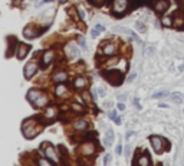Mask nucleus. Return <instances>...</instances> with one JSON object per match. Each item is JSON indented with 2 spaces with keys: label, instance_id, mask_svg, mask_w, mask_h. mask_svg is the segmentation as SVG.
Here are the masks:
<instances>
[{
  "label": "nucleus",
  "instance_id": "1",
  "mask_svg": "<svg viewBox=\"0 0 184 166\" xmlns=\"http://www.w3.org/2000/svg\"><path fill=\"white\" fill-rule=\"evenodd\" d=\"M43 123L40 121V117H30L22 123V133L24 139H35L42 130H43Z\"/></svg>",
  "mask_w": 184,
  "mask_h": 166
},
{
  "label": "nucleus",
  "instance_id": "2",
  "mask_svg": "<svg viewBox=\"0 0 184 166\" xmlns=\"http://www.w3.org/2000/svg\"><path fill=\"white\" fill-rule=\"evenodd\" d=\"M150 143L151 147L155 153H162L164 150H170V143L165 142V139H162L161 136H150Z\"/></svg>",
  "mask_w": 184,
  "mask_h": 166
},
{
  "label": "nucleus",
  "instance_id": "3",
  "mask_svg": "<svg viewBox=\"0 0 184 166\" xmlns=\"http://www.w3.org/2000/svg\"><path fill=\"white\" fill-rule=\"evenodd\" d=\"M128 7H130V0H112V6H111V12L115 16H122L127 13Z\"/></svg>",
  "mask_w": 184,
  "mask_h": 166
},
{
  "label": "nucleus",
  "instance_id": "4",
  "mask_svg": "<svg viewBox=\"0 0 184 166\" xmlns=\"http://www.w3.org/2000/svg\"><path fill=\"white\" fill-rule=\"evenodd\" d=\"M98 150V146L95 142H92V140H86V142H84L79 146V153H81V156H84V158H92V156L96 153Z\"/></svg>",
  "mask_w": 184,
  "mask_h": 166
},
{
  "label": "nucleus",
  "instance_id": "5",
  "mask_svg": "<svg viewBox=\"0 0 184 166\" xmlns=\"http://www.w3.org/2000/svg\"><path fill=\"white\" fill-rule=\"evenodd\" d=\"M104 75H105L106 81L111 82L112 85H121L122 82H124V75H122V72L119 71V69H109V71L104 72Z\"/></svg>",
  "mask_w": 184,
  "mask_h": 166
},
{
  "label": "nucleus",
  "instance_id": "6",
  "mask_svg": "<svg viewBox=\"0 0 184 166\" xmlns=\"http://www.w3.org/2000/svg\"><path fill=\"white\" fill-rule=\"evenodd\" d=\"M42 150H43V155L49 159V160H52V162H53V163H56V165H58V163L60 162V156L56 153L55 147L52 146L50 143H48V142L42 143Z\"/></svg>",
  "mask_w": 184,
  "mask_h": 166
},
{
  "label": "nucleus",
  "instance_id": "7",
  "mask_svg": "<svg viewBox=\"0 0 184 166\" xmlns=\"http://www.w3.org/2000/svg\"><path fill=\"white\" fill-rule=\"evenodd\" d=\"M58 116H59L58 106H46V108L42 113V118L46 120V121H53V120L58 118Z\"/></svg>",
  "mask_w": 184,
  "mask_h": 166
},
{
  "label": "nucleus",
  "instance_id": "8",
  "mask_svg": "<svg viewBox=\"0 0 184 166\" xmlns=\"http://www.w3.org/2000/svg\"><path fill=\"white\" fill-rule=\"evenodd\" d=\"M39 71V64L36 61H30L24 65V69H23V75L26 79H30L35 77V74Z\"/></svg>",
  "mask_w": 184,
  "mask_h": 166
},
{
  "label": "nucleus",
  "instance_id": "9",
  "mask_svg": "<svg viewBox=\"0 0 184 166\" xmlns=\"http://www.w3.org/2000/svg\"><path fill=\"white\" fill-rule=\"evenodd\" d=\"M88 84H89V79H88L86 77H84V75L75 77V79L72 81V85H73V88H75L76 91H84L85 88L88 87Z\"/></svg>",
  "mask_w": 184,
  "mask_h": 166
},
{
  "label": "nucleus",
  "instance_id": "10",
  "mask_svg": "<svg viewBox=\"0 0 184 166\" xmlns=\"http://www.w3.org/2000/svg\"><path fill=\"white\" fill-rule=\"evenodd\" d=\"M29 52H30V45L19 42V44H17L16 51H14V55H16L17 59H24V58L29 55Z\"/></svg>",
  "mask_w": 184,
  "mask_h": 166
},
{
  "label": "nucleus",
  "instance_id": "11",
  "mask_svg": "<svg viewBox=\"0 0 184 166\" xmlns=\"http://www.w3.org/2000/svg\"><path fill=\"white\" fill-rule=\"evenodd\" d=\"M40 33H42L40 27H36V26H33V25H29V26H26L23 29V36L26 39H35V38H38Z\"/></svg>",
  "mask_w": 184,
  "mask_h": 166
},
{
  "label": "nucleus",
  "instance_id": "12",
  "mask_svg": "<svg viewBox=\"0 0 184 166\" xmlns=\"http://www.w3.org/2000/svg\"><path fill=\"white\" fill-rule=\"evenodd\" d=\"M50 78H52V81L56 82V84H62V82L68 81L69 75H68V72H66L65 69H58V71H55L50 75Z\"/></svg>",
  "mask_w": 184,
  "mask_h": 166
},
{
  "label": "nucleus",
  "instance_id": "13",
  "mask_svg": "<svg viewBox=\"0 0 184 166\" xmlns=\"http://www.w3.org/2000/svg\"><path fill=\"white\" fill-rule=\"evenodd\" d=\"M168 7H170V0H155L154 6H152L154 12L158 13V15L165 13V12L168 10Z\"/></svg>",
  "mask_w": 184,
  "mask_h": 166
},
{
  "label": "nucleus",
  "instance_id": "14",
  "mask_svg": "<svg viewBox=\"0 0 184 166\" xmlns=\"http://www.w3.org/2000/svg\"><path fill=\"white\" fill-rule=\"evenodd\" d=\"M116 49H118V46L115 42H104L102 44V54L105 56H114Z\"/></svg>",
  "mask_w": 184,
  "mask_h": 166
},
{
  "label": "nucleus",
  "instance_id": "15",
  "mask_svg": "<svg viewBox=\"0 0 184 166\" xmlns=\"http://www.w3.org/2000/svg\"><path fill=\"white\" fill-rule=\"evenodd\" d=\"M55 56H56V52L52 51V49H48V51L43 52V55H42V67H48L52 64V61L55 59Z\"/></svg>",
  "mask_w": 184,
  "mask_h": 166
},
{
  "label": "nucleus",
  "instance_id": "16",
  "mask_svg": "<svg viewBox=\"0 0 184 166\" xmlns=\"http://www.w3.org/2000/svg\"><path fill=\"white\" fill-rule=\"evenodd\" d=\"M135 166H151V159L145 152L135 156Z\"/></svg>",
  "mask_w": 184,
  "mask_h": 166
},
{
  "label": "nucleus",
  "instance_id": "17",
  "mask_svg": "<svg viewBox=\"0 0 184 166\" xmlns=\"http://www.w3.org/2000/svg\"><path fill=\"white\" fill-rule=\"evenodd\" d=\"M42 94H43V91H42L40 88H30V90L27 91V94H26V100L33 104Z\"/></svg>",
  "mask_w": 184,
  "mask_h": 166
},
{
  "label": "nucleus",
  "instance_id": "18",
  "mask_svg": "<svg viewBox=\"0 0 184 166\" xmlns=\"http://www.w3.org/2000/svg\"><path fill=\"white\" fill-rule=\"evenodd\" d=\"M72 127H73V130L84 131V130H88V129H89V123H88V120H85V118H78L72 123Z\"/></svg>",
  "mask_w": 184,
  "mask_h": 166
},
{
  "label": "nucleus",
  "instance_id": "19",
  "mask_svg": "<svg viewBox=\"0 0 184 166\" xmlns=\"http://www.w3.org/2000/svg\"><path fill=\"white\" fill-rule=\"evenodd\" d=\"M66 54H68L70 58H75V59H76V58L81 56V49L76 46L73 42H70V44L66 45Z\"/></svg>",
  "mask_w": 184,
  "mask_h": 166
},
{
  "label": "nucleus",
  "instance_id": "20",
  "mask_svg": "<svg viewBox=\"0 0 184 166\" xmlns=\"http://www.w3.org/2000/svg\"><path fill=\"white\" fill-rule=\"evenodd\" d=\"M173 26L178 27V29H184V10L177 12V15L173 17Z\"/></svg>",
  "mask_w": 184,
  "mask_h": 166
},
{
  "label": "nucleus",
  "instance_id": "21",
  "mask_svg": "<svg viewBox=\"0 0 184 166\" xmlns=\"http://www.w3.org/2000/svg\"><path fill=\"white\" fill-rule=\"evenodd\" d=\"M68 93H69V90H68V87H66L65 82H62V84H58L56 87H55V95H56L58 98L65 97V95H68Z\"/></svg>",
  "mask_w": 184,
  "mask_h": 166
},
{
  "label": "nucleus",
  "instance_id": "22",
  "mask_svg": "<svg viewBox=\"0 0 184 166\" xmlns=\"http://www.w3.org/2000/svg\"><path fill=\"white\" fill-rule=\"evenodd\" d=\"M46 106H49V98H48V95H46L45 93L33 103V107H35V108H43V107H46Z\"/></svg>",
  "mask_w": 184,
  "mask_h": 166
},
{
  "label": "nucleus",
  "instance_id": "23",
  "mask_svg": "<svg viewBox=\"0 0 184 166\" xmlns=\"http://www.w3.org/2000/svg\"><path fill=\"white\" fill-rule=\"evenodd\" d=\"M114 30H118V32H124V33H128V35L131 36V38L134 39L135 42H138V44H141V39L138 38V35L135 32H132L131 29H127V27H122V26H116V27H114Z\"/></svg>",
  "mask_w": 184,
  "mask_h": 166
},
{
  "label": "nucleus",
  "instance_id": "24",
  "mask_svg": "<svg viewBox=\"0 0 184 166\" xmlns=\"http://www.w3.org/2000/svg\"><path fill=\"white\" fill-rule=\"evenodd\" d=\"M114 140H115L114 130H112V129H108V130H106V133H105V140H104V144H105V146H111V144L114 143Z\"/></svg>",
  "mask_w": 184,
  "mask_h": 166
},
{
  "label": "nucleus",
  "instance_id": "25",
  "mask_svg": "<svg viewBox=\"0 0 184 166\" xmlns=\"http://www.w3.org/2000/svg\"><path fill=\"white\" fill-rule=\"evenodd\" d=\"M36 165L38 166H56V163H53L52 160H49L48 158H36Z\"/></svg>",
  "mask_w": 184,
  "mask_h": 166
},
{
  "label": "nucleus",
  "instance_id": "26",
  "mask_svg": "<svg viewBox=\"0 0 184 166\" xmlns=\"http://www.w3.org/2000/svg\"><path fill=\"white\" fill-rule=\"evenodd\" d=\"M70 108H72L73 111H76L78 114H82V113L85 111V107H84V104H81V103H79V104H76V103H72V104H70Z\"/></svg>",
  "mask_w": 184,
  "mask_h": 166
},
{
  "label": "nucleus",
  "instance_id": "27",
  "mask_svg": "<svg viewBox=\"0 0 184 166\" xmlns=\"http://www.w3.org/2000/svg\"><path fill=\"white\" fill-rule=\"evenodd\" d=\"M161 25H162V26H165V27H171V26H173V17H171V16H164L161 19Z\"/></svg>",
  "mask_w": 184,
  "mask_h": 166
},
{
  "label": "nucleus",
  "instance_id": "28",
  "mask_svg": "<svg viewBox=\"0 0 184 166\" xmlns=\"http://www.w3.org/2000/svg\"><path fill=\"white\" fill-rule=\"evenodd\" d=\"M82 98H84L85 101H86V104H92V100H94V98H92V95H91V93L89 91H82Z\"/></svg>",
  "mask_w": 184,
  "mask_h": 166
},
{
  "label": "nucleus",
  "instance_id": "29",
  "mask_svg": "<svg viewBox=\"0 0 184 166\" xmlns=\"http://www.w3.org/2000/svg\"><path fill=\"white\" fill-rule=\"evenodd\" d=\"M171 100H173V103L180 104V103H183V95H180L178 93H173L171 94Z\"/></svg>",
  "mask_w": 184,
  "mask_h": 166
},
{
  "label": "nucleus",
  "instance_id": "30",
  "mask_svg": "<svg viewBox=\"0 0 184 166\" xmlns=\"http://www.w3.org/2000/svg\"><path fill=\"white\" fill-rule=\"evenodd\" d=\"M168 95H171L170 93H168L167 90H164V91H158V93H155L154 94V98H161V97H168Z\"/></svg>",
  "mask_w": 184,
  "mask_h": 166
},
{
  "label": "nucleus",
  "instance_id": "31",
  "mask_svg": "<svg viewBox=\"0 0 184 166\" xmlns=\"http://www.w3.org/2000/svg\"><path fill=\"white\" fill-rule=\"evenodd\" d=\"M135 26H137V29L138 30H140V32H147V26H145V25H144L142 22H140V20H138V22L135 23Z\"/></svg>",
  "mask_w": 184,
  "mask_h": 166
},
{
  "label": "nucleus",
  "instance_id": "32",
  "mask_svg": "<svg viewBox=\"0 0 184 166\" xmlns=\"http://www.w3.org/2000/svg\"><path fill=\"white\" fill-rule=\"evenodd\" d=\"M78 15H79V19H81V20L86 19V13H85V10L82 7H78Z\"/></svg>",
  "mask_w": 184,
  "mask_h": 166
},
{
  "label": "nucleus",
  "instance_id": "33",
  "mask_svg": "<svg viewBox=\"0 0 184 166\" xmlns=\"http://www.w3.org/2000/svg\"><path fill=\"white\" fill-rule=\"evenodd\" d=\"M111 160H112V156H111V153H106L105 155V158H104V165H108V163H111Z\"/></svg>",
  "mask_w": 184,
  "mask_h": 166
},
{
  "label": "nucleus",
  "instance_id": "34",
  "mask_svg": "<svg viewBox=\"0 0 184 166\" xmlns=\"http://www.w3.org/2000/svg\"><path fill=\"white\" fill-rule=\"evenodd\" d=\"M88 2H89L91 4H94V6H102L105 0H88Z\"/></svg>",
  "mask_w": 184,
  "mask_h": 166
},
{
  "label": "nucleus",
  "instance_id": "35",
  "mask_svg": "<svg viewBox=\"0 0 184 166\" xmlns=\"http://www.w3.org/2000/svg\"><path fill=\"white\" fill-rule=\"evenodd\" d=\"M68 15L72 17V19L78 20V17H76V12H73V7H69V9H68Z\"/></svg>",
  "mask_w": 184,
  "mask_h": 166
},
{
  "label": "nucleus",
  "instance_id": "36",
  "mask_svg": "<svg viewBox=\"0 0 184 166\" xmlns=\"http://www.w3.org/2000/svg\"><path fill=\"white\" fill-rule=\"evenodd\" d=\"M116 114H118V111H116V110H111V111L108 113V117L111 118V120H115L116 118Z\"/></svg>",
  "mask_w": 184,
  "mask_h": 166
},
{
  "label": "nucleus",
  "instance_id": "37",
  "mask_svg": "<svg viewBox=\"0 0 184 166\" xmlns=\"http://www.w3.org/2000/svg\"><path fill=\"white\" fill-rule=\"evenodd\" d=\"M154 52H155V48H152V46H150V48L145 49V55H147V56H151Z\"/></svg>",
  "mask_w": 184,
  "mask_h": 166
},
{
  "label": "nucleus",
  "instance_id": "38",
  "mask_svg": "<svg viewBox=\"0 0 184 166\" xmlns=\"http://www.w3.org/2000/svg\"><path fill=\"white\" fill-rule=\"evenodd\" d=\"M96 93L101 95V97H105L106 95V91H105V88L104 87H99V88H96Z\"/></svg>",
  "mask_w": 184,
  "mask_h": 166
},
{
  "label": "nucleus",
  "instance_id": "39",
  "mask_svg": "<svg viewBox=\"0 0 184 166\" xmlns=\"http://www.w3.org/2000/svg\"><path fill=\"white\" fill-rule=\"evenodd\" d=\"M79 44H81L82 49H85V51H86V49H88V46H86V42H85V39L82 38V36H81V38H79Z\"/></svg>",
  "mask_w": 184,
  "mask_h": 166
},
{
  "label": "nucleus",
  "instance_id": "40",
  "mask_svg": "<svg viewBox=\"0 0 184 166\" xmlns=\"http://www.w3.org/2000/svg\"><path fill=\"white\" fill-rule=\"evenodd\" d=\"M132 103H134V106H135L137 110H141V108H142V107H141V104H140V98H134Z\"/></svg>",
  "mask_w": 184,
  "mask_h": 166
},
{
  "label": "nucleus",
  "instance_id": "41",
  "mask_svg": "<svg viewBox=\"0 0 184 166\" xmlns=\"http://www.w3.org/2000/svg\"><path fill=\"white\" fill-rule=\"evenodd\" d=\"M135 77H137V72H131L130 75H128V78H127V81L128 82H132L134 79H135Z\"/></svg>",
  "mask_w": 184,
  "mask_h": 166
},
{
  "label": "nucleus",
  "instance_id": "42",
  "mask_svg": "<svg viewBox=\"0 0 184 166\" xmlns=\"http://www.w3.org/2000/svg\"><path fill=\"white\" fill-rule=\"evenodd\" d=\"M116 108H118L119 111H125V108H127V107H125L124 103H118V104H116Z\"/></svg>",
  "mask_w": 184,
  "mask_h": 166
},
{
  "label": "nucleus",
  "instance_id": "43",
  "mask_svg": "<svg viewBox=\"0 0 184 166\" xmlns=\"http://www.w3.org/2000/svg\"><path fill=\"white\" fill-rule=\"evenodd\" d=\"M115 153H116V155H121V153H122V144H121V143L116 144V147H115Z\"/></svg>",
  "mask_w": 184,
  "mask_h": 166
},
{
  "label": "nucleus",
  "instance_id": "44",
  "mask_svg": "<svg viewBox=\"0 0 184 166\" xmlns=\"http://www.w3.org/2000/svg\"><path fill=\"white\" fill-rule=\"evenodd\" d=\"M127 97H128L127 94H121V95H118V101H119V103H124V101L127 100Z\"/></svg>",
  "mask_w": 184,
  "mask_h": 166
},
{
  "label": "nucleus",
  "instance_id": "45",
  "mask_svg": "<svg viewBox=\"0 0 184 166\" xmlns=\"http://www.w3.org/2000/svg\"><path fill=\"white\" fill-rule=\"evenodd\" d=\"M130 155H131V146L128 144V146H125V156L130 158Z\"/></svg>",
  "mask_w": 184,
  "mask_h": 166
},
{
  "label": "nucleus",
  "instance_id": "46",
  "mask_svg": "<svg viewBox=\"0 0 184 166\" xmlns=\"http://www.w3.org/2000/svg\"><path fill=\"white\" fill-rule=\"evenodd\" d=\"M94 29H96V30H98V32H99V33H101V32H104V29H105V27H104V26H102V25H96V26H95V27H94Z\"/></svg>",
  "mask_w": 184,
  "mask_h": 166
},
{
  "label": "nucleus",
  "instance_id": "47",
  "mask_svg": "<svg viewBox=\"0 0 184 166\" xmlns=\"http://www.w3.org/2000/svg\"><path fill=\"white\" fill-rule=\"evenodd\" d=\"M98 35H99V32H98L96 29H92V30H91V36H92V38H96Z\"/></svg>",
  "mask_w": 184,
  "mask_h": 166
},
{
  "label": "nucleus",
  "instance_id": "48",
  "mask_svg": "<svg viewBox=\"0 0 184 166\" xmlns=\"http://www.w3.org/2000/svg\"><path fill=\"white\" fill-rule=\"evenodd\" d=\"M134 134H135V133H134V131L128 130V131H127V134H125V137H127V139H131V137H132Z\"/></svg>",
  "mask_w": 184,
  "mask_h": 166
},
{
  "label": "nucleus",
  "instance_id": "49",
  "mask_svg": "<svg viewBox=\"0 0 184 166\" xmlns=\"http://www.w3.org/2000/svg\"><path fill=\"white\" fill-rule=\"evenodd\" d=\"M115 123H116V124H121V123H122V118L116 116V118H115Z\"/></svg>",
  "mask_w": 184,
  "mask_h": 166
},
{
  "label": "nucleus",
  "instance_id": "50",
  "mask_svg": "<svg viewBox=\"0 0 184 166\" xmlns=\"http://www.w3.org/2000/svg\"><path fill=\"white\" fill-rule=\"evenodd\" d=\"M154 25H155V27H161V26H162L161 22H158V20H155V23H154Z\"/></svg>",
  "mask_w": 184,
  "mask_h": 166
},
{
  "label": "nucleus",
  "instance_id": "51",
  "mask_svg": "<svg viewBox=\"0 0 184 166\" xmlns=\"http://www.w3.org/2000/svg\"><path fill=\"white\" fill-rule=\"evenodd\" d=\"M60 2H66V0H60Z\"/></svg>",
  "mask_w": 184,
  "mask_h": 166
},
{
  "label": "nucleus",
  "instance_id": "52",
  "mask_svg": "<svg viewBox=\"0 0 184 166\" xmlns=\"http://www.w3.org/2000/svg\"><path fill=\"white\" fill-rule=\"evenodd\" d=\"M183 100H184V95H183Z\"/></svg>",
  "mask_w": 184,
  "mask_h": 166
},
{
  "label": "nucleus",
  "instance_id": "53",
  "mask_svg": "<svg viewBox=\"0 0 184 166\" xmlns=\"http://www.w3.org/2000/svg\"><path fill=\"white\" fill-rule=\"evenodd\" d=\"M183 113H184V110H183Z\"/></svg>",
  "mask_w": 184,
  "mask_h": 166
}]
</instances>
